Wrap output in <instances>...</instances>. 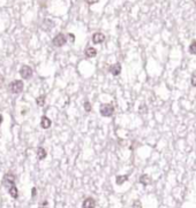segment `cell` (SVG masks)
I'll use <instances>...</instances> for the list:
<instances>
[{
    "label": "cell",
    "mask_w": 196,
    "mask_h": 208,
    "mask_svg": "<svg viewBox=\"0 0 196 208\" xmlns=\"http://www.w3.org/2000/svg\"><path fill=\"white\" fill-rule=\"evenodd\" d=\"M100 114H102V116H104V117H110V116H112L114 113V107L112 105H108V104H105V105H102L100 106Z\"/></svg>",
    "instance_id": "1"
},
{
    "label": "cell",
    "mask_w": 196,
    "mask_h": 208,
    "mask_svg": "<svg viewBox=\"0 0 196 208\" xmlns=\"http://www.w3.org/2000/svg\"><path fill=\"white\" fill-rule=\"evenodd\" d=\"M9 90L12 93H21L23 91V82L22 81H14L9 84Z\"/></svg>",
    "instance_id": "2"
},
{
    "label": "cell",
    "mask_w": 196,
    "mask_h": 208,
    "mask_svg": "<svg viewBox=\"0 0 196 208\" xmlns=\"http://www.w3.org/2000/svg\"><path fill=\"white\" fill-rule=\"evenodd\" d=\"M66 42H67V38L65 37V35L58 33L55 37L53 38L52 44L54 45L55 47H61V46H64V45L66 44Z\"/></svg>",
    "instance_id": "3"
},
{
    "label": "cell",
    "mask_w": 196,
    "mask_h": 208,
    "mask_svg": "<svg viewBox=\"0 0 196 208\" xmlns=\"http://www.w3.org/2000/svg\"><path fill=\"white\" fill-rule=\"evenodd\" d=\"M20 74H21V76H22L24 79H29V78H31L34 71H32V69L29 66H23L21 68V70H20Z\"/></svg>",
    "instance_id": "4"
},
{
    "label": "cell",
    "mask_w": 196,
    "mask_h": 208,
    "mask_svg": "<svg viewBox=\"0 0 196 208\" xmlns=\"http://www.w3.org/2000/svg\"><path fill=\"white\" fill-rule=\"evenodd\" d=\"M14 183H15V176L13 174H6L4 176V184L5 185L9 187L10 185H14Z\"/></svg>",
    "instance_id": "5"
},
{
    "label": "cell",
    "mask_w": 196,
    "mask_h": 208,
    "mask_svg": "<svg viewBox=\"0 0 196 208\" xmlns=\"http://www.w3.org/2000/svg\"><path fill=\"white\" fill-rule=\"evenodd\" d=\"M104 40H105V36H104L102 32H96V33H94V36H92V42H94V44H102Z\"/></svg>",
    "instance_id": "6"
},
{
    "label": "cell",
    "mask_w": 196,
    "mask_h": 208,
    "mask_svg": "<svg viewBox=\"0 0 196 208\" xmlns=\"http://www.w3.org/2000/svg\"><path fill=\"white\" fill-rule=\"evenodd\" d=\"M110 73L114 76H118L121 73V65L120 63H114L110 67Z\"/></svg>",
    "instance_id": "7"
},
{
    "label": "cell",
    "mask_w": 196,
    "mask_h": 208,
    "mask_svg": "<svg viewBox=\"0 0 196 208\" xmlns=\"http://www.w3.org/2000/svg\"><path fill=\"white\" fill-rule=\"evenodd\" d=\"M82 207H84V208H92V207H96V201L94 200L92 198H87L85 200L83 201Z\"/></svg>",
    "instance_id": "8"
},
{
    "label": "cell",
    "mask_w": 196,
    "mask_h": 208,
    "mask_svg": "<svg viewBox=\"0 0 196 208\" xmlns=\"http://www.w3.org/2000/svg\"><path fill=\"white\" fill-rule=\"evenodd\" d=\"M51 120L49 119L47 116H43L42 120H40V126L43 128V129H49L50 126H51Z\"/></svg>",
    "instance_id": "9"
},
{
    "label": "cell",
    "mask_w": 196,
    "mask_h": 208,
    "mask_svg": "<svg viewBox=\"0 0 196 208\" xmlns=\"http://www.w3.org/2000/svg\"><path fill=\"white\" fill-rule=\"evenodd\" d=\"M8 193L10 194V197H13L14 199H17V197H19V191H17V187L15 186V184L9 186V189H8Z\"/></svg>",
    "instance_id": "10"
},
{
    "label": "cell",
    "mask_w": 196,
    "mask_h": 208,
    "mask_svg": "<svg viewBox=\"0 0 196 208\" xmlns=\"http://www.w3.org/2000/svg\"><path fill=\"white\" fill-rule=\"evenodd\" d=\"M96 54H97V50L95 47H88L85 50V56L87 58H94V56H96Z\"/></svg>",
    "instance_id": "11"
},
{
    "label": "cell",
    "mask_w": 196,
    "mask_h": 208,
    "mask_svg": "<svg viewBox=\"0 0 196 208\" xmlns=\"http://www.w3.org/2000/svg\"><path fill=\"white\" fill-rule=\"evenodd\" d=\"M140 183L143 184V185H149L151 183V179L148 175H142V176L140 177Z\"/></svg>",
    "instance_id": "12"
},
{
    "label": "cell",
    "mask_w": 196,
    "mask_h": 208,
    "mask_svg": "<svg viewBox=\"0 0 196 208\" xmlns=\"http://www.w3.org/2000/svg\"><path fill=\"white\" fill-rule=\"evenodd\" d=\"M37 156H38V159H39V160L45 159V157H46L45 149H43V147H38V149H37Z\"/></svg>",
    "instance_id": "13"
},
{
    "label": "cell",
    "mask_w": 196,
    "mask_h": 208,
    "mask_svg": "<svg viewBox=\"0 0 196 208\" xmlns=\"http://www.w3.org/2000/svg\"><path fill=\"white\" fill-rule=\"evenodd\" d=\"M128 179V176L127 175H122V176H118L117 178H115V183L118 184V185H121V184H123Z\"/></svg>",
    "instance_id": "14"
},
{
    "label": "cell",
    "mask_w": 196,
    "mask_h": 208,
    "mask_svg": "<svg viewBox=\"0 0 196 208\" xmlns=\"http://www.w3.org/2000/svg\"><path fill=\"white\" fill-rule=\"evenodd\" d=\"M188 51H189V53H190V54H194V55L196 54V40H195V39L192 42V44L189 45Z\"/></svg>",
    "instance_id": "15"
},
{
    "label": "cell",
    "mask_w": 196,
    "mask_h": 208,
    "mask_svg": "<svg viewBox=\"0 0 196 208\" xmlns=\"http://www.w3.org/2000/svg\"><path fill=\"white\" fill-rule=\"evenodd\" d=\"M36 103H37L38 106H44V103H45V96H40V97H38L36 99Z\"/></svg>",
    "instance_id": "16"
},
{
    "label": "cell",
    "mask_w": 196,
    "mask_h": 208,
    "mask_svg": "<svg viewBox=\"0 0 196 208\" xmlns=\"http://www.w3.org/2000/svg\"><path fill=\"white\" fill-rule=\"evenodd\" d=\"M84 109H85L87 111H90L91 106H90V103H89V101H87V103L84 104Z\"/></svg>",
    "instance_id": "17"
},
{
    "label": "cell",
    "mask_w": 196,
    "mask_h": 208,
    "mask_svg": "<svg viewBox=\"0 0 196 208\" xmlns=\"http://www.w3.org/2000/svg\"><path fill=\"white\" fill-rule=\"evenodd\" d=\"M192 85H193L194 88H196V73L193 75V77H192Z\"/></svg>",
    "instance_id": "18"
},
{
    "label": "cell",
    "mask_w": 196,
    "mask_h": 208,
    "mask_svg": "<svg viewBox=\"0 0 196 208\" xmlns=\"http://www.w3.org/2000/svg\"><path fill=\"white\" fill-rule=\"evenodd\" d=\"M133 207H141V202H138V201L134 202V206Z\"/></svg>",
    "instance_id": "19"
},
{
    "label": "cell",
    "mask_w": 196,
    "mask_h": 208,
    "mask_svg": "<svg viewBox=\"0 0 196 208\" xmlns=\"http://www.w3.org/2000/svg\"><path fill=\"white\" fill-rule=\"evenodd\" d=\"M98 0H87V2L88 4H90V5H92V4H95V2H97Z\"/></svg>",
    "instance_id": "20"
},
{
    "label": "cell",
    "mask_w": 196,
    "mask_h": 208,
    "mask_svg": "<svg viewBox=\"0 0 196 208\" xmlns=\"http://www.w3.org/2000/svg\"><path fill=\"white\" fill-rule=\"evenodd\" d=\"M4 79H5V78H4V76L0 74V86H1V84L4 83Z\"/></svg>",
    "instance_id": "21"
},
{
    "label": "cell",
    "mask_w": 196,
    "mask_h": 208,
    "mask_svg": "<svg viewBox=\"0 0 196 208\" xmlns=\"http://www.w3.org/2000/svg\"><path fill=\"white\" fill-rule=\"evenodd\" d=\"M2 121H4V117H2V115L0 114V126H1V123H2Z\"/></svg>",
    "instance_id": "22"
},
{
    "label": "cell",
    "mask_w": 196,
    "mask_h": 208,
    "mask_svg": "<svg viewBox=\"0 0 196 208\" xmlns=\"http://www.w3.org/2000/svg\"><path fill=\"white\" fill-rule=\"evenodd\" d=\"M35 194H36V189L34 187V189H32V195H35Z\"/></svg>",
    "instance_id": "23"
}]
</instances>
